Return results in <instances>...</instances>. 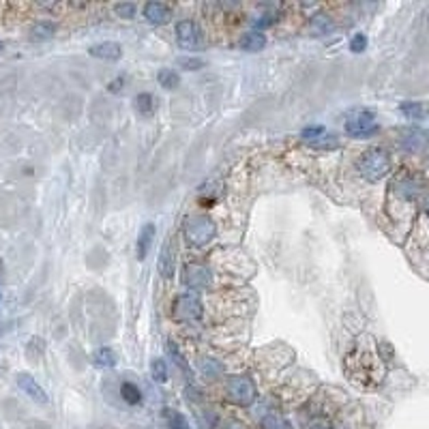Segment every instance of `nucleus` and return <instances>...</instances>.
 <instances>
[{"label": "nucleus", "mask_w": 429, "mask_h": 429, "mask_svg": "<svg viewBox=\"0 0 429 429\" xmlns=\"http://www.w3.org/2000/svg\"><path fill=\"white\" fill-rule=\"evenodd\" d=\"M157 80H159L161 86L168 88V90H172V88L179 86V75H176V71H172V69H161V71L157 73Z\"/></svg>", "instance_id": "nucleus-25"}, {"label": "nucleus", "mask_w": 429, "mask_h": 429, "mask_svg": "<svg viewBox=\"0 0 429 429\" xmlns=\"http://www.w3.org/2000/svg\"><path fill=\"white\" fill-rule=\"evenodd\" d=\"M183 282L189 290H206L210 286V271L204 264H187L183 271Z\"/></svg>", "instance_id": "nucleus-8"}, {"label": "nucleus", "mask_w": 429, "mask_h": 429, "mask_svg": "<svg viewBox=\"0 0 429 429\" xmlns=\"http://www.w3.org/2000/svg\"><path fill=\"white\" fill-rule=\"evenodd\" d=\"M427 214H429V202H427Z\"/></svg>", "instance_id": "nucleus-34"}, {"label": "nucleus", "mask_w": 429, "mask_h": 429, "mask_svg": "<svg viewBox=\"0 0 429 429\" xmlns=\"http://www.w3.org/2000/svg\"><path fill=\"white\" fill-rule=\"evenodd\" d=\"M144 18H146L150 24H155V26H164V24L170 22L172 11H170V7L164 5V3H148V5L144 7Z\"/></svg>", "instance_id": "nucleus-12"}, {"label": "nucleus", "mask_w": 429, "mask_h": 429, "mask_svg": "<svg viewBox=\"0 0 429 429\" xmlns=\"http://www.w3.org/2000/svg\"><path fill=\"white\" fill-rule=\"evenodd\" d=\"M95 365L97 367H103V369H110L116 365V352L112 348H99L92 356Z\"/></svg>", "instance_id": "nucleus-17"}, {"label": "nucleus", "mask_w": 429, "mask_h": 429, "mask_svg": "<svg viewBox=\"0 0 429 429\" xmlns=\"http://www.w3.org/2000/svg\"><path fill=\"white\" fill-rule=\"evenodd\" d=\"M262 429H292V425L277 412H268L262 418Z\"/></svg>", "instance_id": "nucleus-20"}, {"label": "nucleus", "mask_w": 429, "mask_h": 429, "mask_svg": "<svg viewBox=\"0 0 429 429\" xmlns=\"http://www.w3.org/2000/svg\"><path fill=\"white\" fill-rule=\"evenodd\" d=\"M174 318L181 320V322L200 320L202 318V301L193 292L176 296V301H174Z\"/></svg>", "instance_id": "nucleus-5"}, {"label": "nucleus", "mask_w": 429, "mask_h": 429, "mask_svg": "<svg viewBox=\"0 0 429 429\" xmlns=\"http://www.w3.org/2000/svg\"><path fill=\"white\" fill-rule=\"evenodd\" d=\"M179 65H181L183 69H187V71H198V69L204 67V61L198 59V56H181V59H179Z\"/></svg>", "instance_id": "nucleus-27"}, {"label": "nucleus", "mask_w": 429, "mask_h": 429, "mask_svg": "<svg viewBox=\"0 0 429 429\" xmlns=\"http://www.w3.org/2000/svg\"><path fill=\"white\" fill-rule=\"evenodd\" d=\"M303 142L313 146V148H322V150H329V148H337L339 146V140L335 133L327 131L322 125H313V127H307L303 129L301 133Z\"/></svg>", "instance_id": "nucleus-6"}, {"label": "nucleus", "mask_w": 429, "mask_h": 429, "mask_svg": "<svg viewBox=\"0 0 429 429\" xmlns=\"http://www.w3.org/2000/svg\"><path fill=\"white\" fill-rule=\"evenodd\" d=\"M226 393L236 406H251L255 401V385L247 375H232L226 382Z\"/></svg>", "instance_id": "nucleus-4"}, {"label": "nucleus", "mask_w": 429, "mask_h": 429, "mask_svg": "<svg viewBox=\"0 0 429 429\" xmlns=\"http://www.w3.org/2000/svg\"><path fill=\"white\" fill-rule=\"evenodd\" d=\"M135 107H138V112L142 116H150L155 112V99H152V95L150 92H140L135 97Z\"/></svg>", "instance_id": "nucleus-23"}, {"label": "nucleus", "mask_w": 429, "mask_h": 429, "mask_svg": "<svg viewBox=\"0 0 429 429\" xmlns=\"http://www.w3.org/2000/svg\"><path fill=\"white\" fill-rule=\"evenodd\" d=\"M266 45V37L262 32H247L243 39H241V47L247 49V52H258Z\"/></svg>", "instance_id": "nucleus-19"}, {"label": "nucleus", "mask_w": 429, "mask_h": 429, "mask_svg": "<svg viewBox=\"0 0 429 429\" xmlns=\"http://www.w3.org/2000/svg\"><path fill=\"white\" fill-rule=\"evenodd\" d=\"M399 110L410 121H423L427 116V105L421 103V101H406V103L399 105Z\"/></svg>", "instance_id": "nucleus-16"}, {"label": "nucleus", "mask_w": 429, "mask_h": 429, "mask_svg": "<svg viewBox=\"0 0 429 429\" xmlns=\"http://www.w3.org/2000/svg\"><path fill=\"white\" fill-rule=\"evenodd\" d=\"M365 47H367V37H365L363 32H356V35L352 37V41H350V49H352L354 54H361V52H365Z\"/></svg>", "instance_id": "nucleus-30"}, {"label": "nucleus", "mask_w": 429, "mask_h": 429, "mask_svg": "<svg viewBox=\"0 0 429 429\" xmlns=\"http://www.w3.org/2000/svg\"><path fill=\"white\" fill-rule=\"evenodd\" d=\"M393 189H395L401 198H406V200H414V198L421 193V181H416L414 176H401V179L395 181Z\"/></svg>", "instance_id": "nucleus-13"}, {"label": "nucleus", "mask_w": 429, "mask_h": 429, "mask_svg": "<svg viewBox=\"0 0 429 429\" xmlns=\"http://www.w3.org/2000/svg\"><path fill=\"white\" fill-rule=\"evenodd\" d=\"M356 170L365 181L378 183L391 172V157L385 148H369L358 157Z\"/></svg>", "instance_id": "nucleus-1"}, {"label": "nucleus", "mask_w": 429, "mask_h": 429, "mask_svg": "<svg viewBox=\"0 0 429 429\" xmlns=\"http://www.w3.org/2000/svg\"><path fill=\"white\" fill-rule=\"evenodd\" d=\"M114 11H116L119 18H123V20H131V18L135 16V5H133V3H121V5L114 7Z\"/></svg>", "instance_id": "nucleus-29"}, {"label": "nucleus", "mask_w": 429, "mask_h": 429, "mask_svg": "<svg viewBox=\"0 0 429 429\" xmlns=\"http://www.w3.org/2000/svg\"><path fill=\"white\" fill-rule=\"evenodd\" d=\"M3 47H5V45H3V43H0V49H3Z\"/></svg>", "instance_id": "nucleus-35"}, {"label": "nucleus", "mask_w": 429, "mask_h": 429, "mask_svg": "<svg viewBox=\"0 0 429 429\" xmlns=\"http://www.w3.org/2000/svg\"><path fill=\"white\" fill-rule=\"evenodd\" d=\"M155 224H144L142 230H140V236H138V260H144L148 255V249L152 245V238H155Z\"/></svg>", "instance_id": "nucleus-14"}, {"label": "nucleus", "mask_w": 429, "mask_h": 429, "mask_svg": "<svg viewBox=\"0 0 429 429\" xmlns=\"http://www.w3.org/2000/svg\"><path fill=\"white\" fill-rule=\"evenodd\" d=\"M121 395L129 406H138L142 401V391L133 382H123L121 385Z\"/></svg>", "instance_id": "nucleus-22"}, {"label": "nucleus", "mask_w": 429, "mask_h": 429, "mask_svg": "<svg viewBox=\"0 0 429 429\" xmlns=\"http://www.w3.org/2000/svg\"><path fill=\"white\" fill-rule=\"evenodd\" d=\"M309 429H331V427H327V425H320V423H315V425H311Z\"/></svg>", "instance_id": "nucleus-33"}, {"label": "nucleus", "mask_w": 429, "mask_h": 429, "mask_svg": "<svg viewBox=\"0 0 429 429\" xmlns=\"http://www.w3.org/2000/svg\"><path fill=\"white\" fill-rule=\"evenodd\" d=\"M157 268H159V273L164 275L166 279L174 277V273H176V247H174L172 238H168L166 245H164V249H161Z\"/></svg>", "instance_id": "nucleus-9"}, {"label": "nucleus", "mask_w": 429, "mask_h": 429, "mask_svg": "<svg viewBox=\"0 0 429 429\" xmlns=\"http://www.w3.org/2000/svg\"><path fill=\"white\" fill-rule=\"evenodd\" d=\"M401 146H404L408 152H418V150H423V146H425V133H423L421 129H408V131H404Z\"/></svg>", "instance_id": "nucleus-15"}, {"label": "nucleus", "mask_w": 429, "mask_h": 429, "mask_svg": "<svg viewBox=\"0 0 429 429\" xmlns=\"http://www.w3.org/2000/svg\"><path fill=\"white\" fill-rule=\"evenodd\" d=\"M200 369H202V373L206 375V378H210V380L224 375V365L219 361H214V358H202L200 361Z\"/></svg>", "instance_id": "nucleus-18"}, {"label": "nucleus", "mask_w": 429, "mask_h": 429, "mask_svg": "<svg viewBox=\"0 0 429 429\" xmlns=\"http://www.w3.org/2000/svg\"><path fill=\"white\" fill-rule=\"evenodd\" d=\"M166 350H168V354H170V356H172V358H174V363H176V365H179V367H181V369H185V371H187V369H189V365H187V361H185V356H183V354H181V350H179V348H176V344H174V342H168V346H166Z\"/></svg>", "instance_id": "nucleus-28"}, {"label": "nucleus", "mask_w": 429, "mask_h": 429, "mask_svg": "<svg viewBox=\"0 0 429 429\" xmlns=\"http://www.w3.org/2000/svg\"><path fill=\"white\" fill-rule=\"evenodd\" d=\"M313 26H315L320 32H325V30H329V28H331V24L327 22V18H325V16H315V18H313Z\"/></svg>", "instance_id": "nucleus-31"}, {"label": "nucleus", "mask_w": 429, "mask_h": 429, "mask_svg": "<svg viewBox=\"0 0 429 429\" xmlns=\"http://www.w3.org/2000/svg\"><path fill=\"white\" fill-rule=\"evenodd\" d=\"M150 373H152V380L155 382H166L168 380V365H166V361L155 358L150 363Z\"/></svg>", "instance_id": "nucleus-24"}, {"label": "nucleus", "mask_w": 429, "mask_h": 429, "mask_svg": "<svg viewBox=\"0 0 429 429\" xmlns=\"http://www.w3.org/2000/svg\"><path fill=\"white\" fill-rule=\"evenodd\" d=\"M166 418H168L170 429H191L189 423H187V418L181 412H176V410H166Z\"/></svg>", "instance_id": "nucleus-26"}, {"label": "nucleus", "mask_w": 429, "mask_h": 429, "mask_svg": "<svg viewBox=\"0 0 429 429\" xmlns=\"http://www.w3.org/2000/svg\"><path fill=\"white\" fill-rule=\"evenodd\" d=\"M183 234L189 241V245L204 247V245H208L214 238V234H217V228H214V222L208 217V214H191V217L185 219Z\"/></svg>", "instance_id": "nucleus-2"}, {"label": "nucleus", "mask_w": 429, "mask_h": 429, "mask_svg": "<svg viewBox=\"0 0 429 429\" xmlns=\"http://www.w3.org/2000/svg\"><path fill=\"white\" fill-rule=\"evenodd\" d=\"M18 387L30 397V399H35V401H39V404H47V393L43 391V387L32 378V375H28V373H18Z\"/></svg>", "instance_id": "nucleus-10"}, {"label": "nucleus", "mask_w": 429, "mask_h": 429, "mask_svg": "<svg viewBox=\"0 0 429 429\" xmlns=\"http://www.w3.org/2000/svg\"><path fill=\"white\" fill-rule=\"evenodd\" d=\"M88 54L95 59H101V61H119L123 56V47L114 41H103V43L90 45Z\"/></svg>", "instance_id": "nucleus-11"}, {"label": "nucleus", "mask_w": 429, "mask_h": 429, "mask_svg": "<svg viewBox=\"0 0 429 429\" xmlns=\"http://www.w3.org/2000/svg\"><path fill=\"white\" fill-rule=\"evenodd\" d=\"M125 82V78H119V80H114V82H110V84H107V90H110V92H119L121 90V84Z\"/></svg>", "instance_id": "nucleus-32"}, {"label": "nucleus", "mask_w": 429, "mask_h": 429, "mask_svg": "<svg viewBox=\"0 0 429 429\" xmlns=\"http://www.w3.org/2000/svg\"><path fill=\"white\" fill-rule=\"evenodd\" d=\"M346 131H348V135H352L356 140H365V138H371L378 133V123H375L373 112L354 110L346 119Z\"/></svg>", "instance_id": "nucleus-3"}, {"label": "nucleus", "mask_w": 429, "mask_h": 429, "mask_svg": "<svg viewBox=\"0 0 429 429\" xmlns=\"http://www.w3.org/2000/svg\"><path fill=\"white\" fill-rule=\"evenodd\" d=\"M176 41L183 49H198L202 45V30L193 20H181L176 24Z\"/></svg>", "instance_id": "nucleus-7"}, {"label": "nucleus", "mask_w": 429, "mask_h": 429, "mask_svg": "<svg viewBox=\"0 0 429 429\" xmlns=\"http://www.w3.org/2000/svg\"><path fill=\"white\" fill-rule=\"evenodd\" d=\"M54 32H56V26H54L52 22H39V24H35V26H32V30H30V35H32V39H35V41H45V39H52V37H54Z\"/></svg>", "instance_id": "nucleus-21"}]
</instances>
